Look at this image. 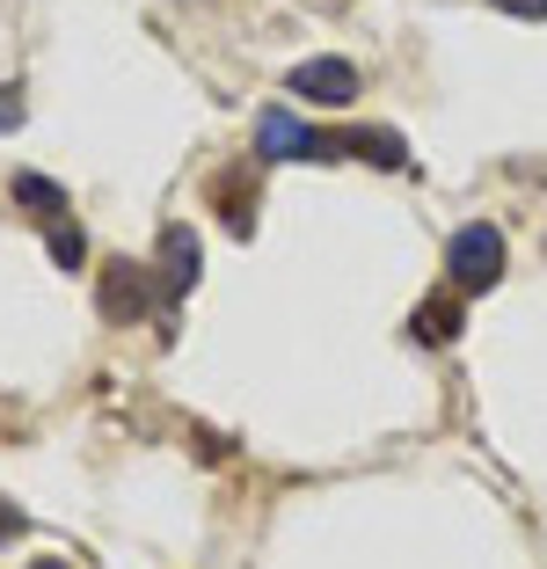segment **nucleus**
Listing matches in <instances>:
<instances>
[{
  "instance_id": "1",
  "label": "nucleus",
  "mask_w": 547,
  "mask_h": 569,
  "mask_svg": "<svg viewBox=\"0 0 547 569\" xmlns=\"http://www.w3.org/2000/svg\"><path fill=\"white\" fill-rule=\"evenodd\" d=\"M497 278H504V227H489V219L452 227V241H446V284L452 292L475 300V292H489Z\"/></svg>"
},
{
  "instance_id": "2",
  "label": "nucleus",
  "mask_w": 547,
  "mask_h": 569,
  "mask_svg": "<svg viewBox=\"0 0 547 569\" xmlns=\"http://www.w3.org/2000/svg\"><path fill=\"white\" fill-rule=\"evenodd\" d=\"M256 161H350V139H344V124H336V132H315V124H299L292 110H263V124H256Z\"/></svg>"
},
{
  "instance_id": "3",
  "label": "nucleus",
  "mask_w": 547,
  "mask_h": 569,
  "mask_svg": "<svg viewBox=\"0 0 547 569\" xmlns=\"http://www.w3.org/2000/svg\"><path fill=\"white\" fill-rule=\"evenodd\" d=\"M96 307L110 329H132V321H147L153 307H161V278H153V263H132V256H110L102 263V284H96Z\"/></svg>"
},
{
  "instance_id": "4",
  "label": "nucleus",
  "mask_w": 547,
  "mask_h": 569,
  "mask_svg": "<svg viewBox=\"0 0 547 569\" xmlns=\"http://www.w3.org/2000/svg\"><path fill=\"white\" fill-rule=\"evenodd\" d=\"M205 270V249H198V227H182V219H168L161 227V249H153V278H161V329H168V307L190 300V284H198Z\"/></svg>"
},
{
  "instance_id": "5",
  "label": "nucleus",
  "mask_w": 547,
  "mask_h": 569,
  "mask_svg": "<svg viewBox=\"0 0 547 569\" xmlns=\"http://www.w3.org/2000/svg\"><path fill=\"white\" fill-rule=\"evenodd\" d=\"M285 88L307 102H321V110H344V102H358V67L350 59H336V51H321V59H299L292 73H285Z\"/></svg>"
},
{
  "instance_id": "6",
  "label": "nucleus",
  "mask_w": 547,
  "mask_h": 569,
  "mask_svg": "<svg viewBox=\"0 0 547 569\" xmlns=\"http://www.w3.org/2000/svg\"><path fill=\"white\" fill-rule=\"evenodd\" d=\"M344 139H350V161H372V168H387V176H409V139L401 132H387V124H344Z\"/></svg>"
},
{
  "instance_id": "7",
  "label": "nucleus",
  "mask_w": 547,
  "mask_h": 569,
  "mask_svg": "<svg viewBox=\"0 0 547 569\" xmlns=\"http://www.w3.org/2000/svg\"><path fill=\"white\" fill-rule=\"evenodd\" d=\"M8 198L22 204L30 219H44V227H59V219H73V198L51 176H37V168H16V183H8Z\"/></svg>"
},
{
  "instance_id": "8",
  "label": "nucleus",
  "mask_w": 547,
  "mask_h": 569,
  "mask_svg": "<svg viewBox=\"0 0 547 569\" xmlns=\"http://www.w3.org/2000/svg\"><path fill=\"white\" fill-rule=\"evenodd\" d=\"M212 204H219V219H227V234L249 241V234H256V168H233V176H219V183H212Z\"/></svg>"
},
{
  "instance_id": "9",
  "label": "nucleus",
  "mask_w": 547,
  "mask_h": 569,
  "mask_svg": "<svg viewBox=\"0 0 547 569\" xmlns=\"http://www.w3.org/2000/svg\"><path fill=\"white\" fill-rule=\"evenodd\" d=\"M409 336H416V343H431V351H438V343H460V292H431V300L409 315Z\"/></svg>"
},
{
  "instance_id": "10",
  "label": "nucleus",
  "mask_w": 547,
  "mask_h": 569,
  "mask_svg": "<svg viewBox=\"0 0 547 569\" xmlns=\"http://www.w3.org/2000/svg\"><path fill=\"white\" fill-rule=\"evenodd\" d=\"M44 249H51V263H59V270H81V263H88V234L73 227V219L44 227Z\"/></svg>"
},
{
  "instance_id": "11",
  "label": "nucleus",
  "mask_w": 547,
  "mask_h": 569,
  "mask_svg": "<svg viewBox=\"0 0 547 569\" xmlns=\"http://www.w3.org/2000/svg\"><path fill=\"white\" fill-rule=\"evenodd\" d=\"M22 118H30V110H22V88H0V132H16Z\"/></svg>"
},
{
  "instance_id": "12",
  "label": "nucleus",
  "mask_w": 547,
  "mask_h": 569,
  "mask_svg": "<svg viewBox=\"0 0 547 569\" xmlns=\"http://www.w3.org/2000/svg\"><path fill=\"white\" fill-rule=\"evenodd\" d=\"M22 533H30V519H22L16 503H0V548H8V540H22Z\"/></svg>"
},
{
  "instance_id": "13",
  "label": "nucleus",
  "mask_w": 547,
  "mask_h": 569,
  "mask_svg": "<svg viewBox=\"0 0 547 569\" xmlns=\"http://www.w3.org/2000/svg\"><path fill=\"white\" fill-rule=\"evenodd\" d=\"M489 8H504V16H518V22H540L547 16V0H489Z\"/></svg>"
},
{
  "instance_id": "14",
  "label": "nucleus",
  "mask_w": 547,
  "mask_h": 569,
  "mask_svg": "<svg viewBox=\"0 0 547 569\" xmlns=\"http://www.w3.org/2000/svg\"><path fill=\"white\" fill-rule=\"evenodd\" d=\"M30 569H73V562H30Z\"/></svg>"
}]
</instances>
